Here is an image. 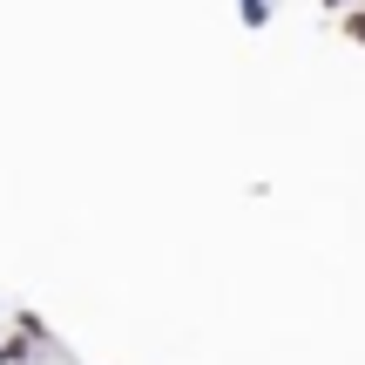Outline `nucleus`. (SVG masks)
Returning a JSON list of instances; mask_svg holds the SVG:
<instances>
[{
	"instance_id": "1",
	"label": "nucleus",
	"mask_w": 365,
	"mask_h": 365,
	"mask_svg": "<svg viewBox=\"0 0 365 365\" xmlns=\"http://www.w3.org/2000/svg\"><path fill=\"white\" fill-rule=\"evenodd\" d=\"M345 34H352V41H365V7H352V14H345Z\"/></svg>"
}]
</instances>
